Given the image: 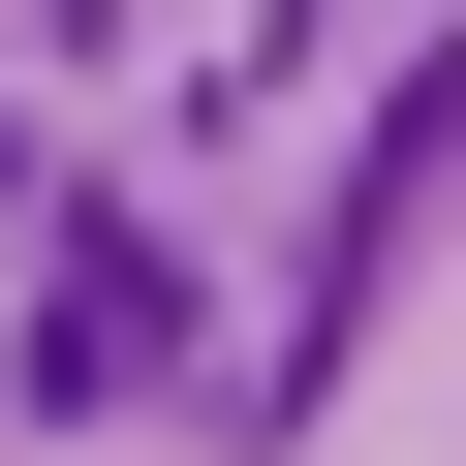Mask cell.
Returning a JSON list of instances; mask_svg holds the SVG:
<instances>
[{"label":"cell","mask_w":466,"mask_h":466,"mask_svg":"<svg viewBox=\"0 0 466 466\" xmlns=\"http://www.w3.org/2000/svg\"><path fill=\"white\" fill-rule=\"evenodd\" d=\"M125 373H187V311H156V218H63V311H32V404H125Z\"/></svg>","instance_id":"1"}]
</instances>
